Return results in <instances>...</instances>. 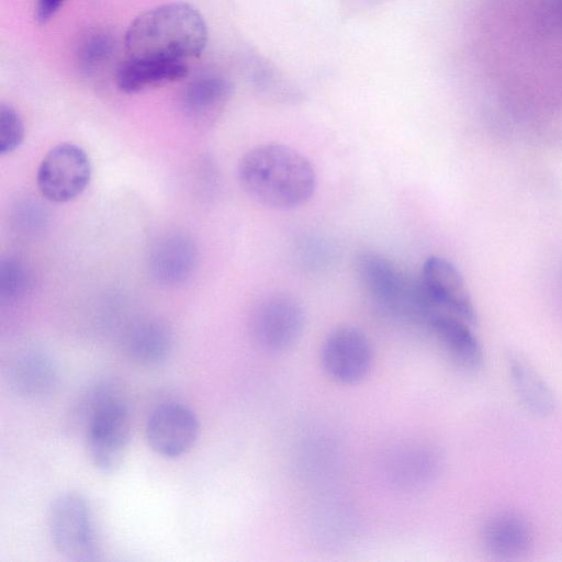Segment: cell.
I'll list each match as a JSON object with an SVG mask.
<instances>
[{
    "instance_id": "obj_5",
    "label": "cell",
    "mask_w": 562,
    "mask_h": 562,
    "mask_svg": "<svg viewBox=\"0 0 562 562\" xmlns=\"http://www.w3.org/2000/svg\"><path fill=\"white\" fill-rule=\"evenodd\" d=\"M89 457L103 473H114L124 463L131 441V418L121 394L99 407L82 429Z\"/></svg>"
},
{
    "instance_id": "obj_4",
    "label": "cell",
    "mask_w": 562,
    "mask_h": 562,
    "mask_svg": "<svg viewBox=\"0 0 562 562\" xmlns=\"http://www.w3.org/2000/svg\"><path fill=\"white\" fill-rule=\"evenodd\" d=\"M49 536L56 551L69 561L99 560L100 544L87 499L67 492L53 499L47 513Z\"/></svg>"
},
{
    "instance_id": "obj_8",
    "label": "cell",
    "mask_w": 562,
    "mask_h": 562,
    "mask_svg": "<svg viewBox=\"0 0 562 562\" xmlns=\"http://www.w3.org/2000/svg\"><path fill=\"white\" fill-rule=\"evenodd\" d=\"M321 361L327 375L340 384L363 380L372 366L373 350L368 336L350 325L333 329L325 338Z\"/></svg>"
},
{
    "instance_id": "obj_19",
    "label": "cell",
    "mask_w": 562,
    "mask_h": 562,
    "mask_svg": "<svg viewBox=\"0 0 562 562\" xmlns=\"http://www.w3.org/2000/svg\"><path fill=\"white\" fill-rule=\"evenodd\" d=\"M112 36L102 31L88 33L80 42L77 50L79 69L87 75L94 74L112 57L114 52Z\"/></svg>"
},
{
    "instance_id": "obj_9",
    "label": "cell",
    "mask_w": 562,
    "mask_h": 562,
    "mask_svg": "<svg viewBox=\"0 0 562 562\" xmlns=\"http://www.w3.org/2000/svg\"><path fill=\"white\" fill-rule=\"evenodd\" d=\"M199 432L200 424L195 413L177 402L157 406L150 413L145 428L148 446L165 458L186 454L195 445Z\"/></svg>"
},
{
    "instance_id": "obj_11",
    "label": "cell",
    "mask_w": 562,
    "mask_h": 562,
    "mask_svg": "<svg viewBox=\"0 0 562 562\" xmlns=\"http://www.w3.org/2000/svg\"><path fill=\"white\" fill-rule=\"evenodd\" d=\"M10 390L27 401H43L52 396L59 383L55 361L46 352L26 349L14 355L5 369Z\"/></svg>"
},
{
    "instance_id": "obj_15",
    "label": "cell",
    "mask_w": 562,
    "mask_h": 562,
    "mask_svg": "<svg viewBox=\"0 0 562 562\" xmlns=\"http://www.w3.org/2000/svg\"><path fill=\"white\" fill-rule=\"evenodd\" d=\"M121 344L124 353L134 363L156 368L169 359L173 338L171 330L162 322L142 319L126 328Z\"/></svg>"
},
{
    "instance_id": "obj_18",
    "label": "cell",
    "mask_w": 562,
    "mask_h": 562,
    "mask_svg": "<svg viewBox=\"0 0 562 562\" xmlns=\"http://www.w3.org/2000/svg\"><path fill=\"white\" fill-rule=\"evenodd\" d=\"M233 93L229 80L218 75H203L190 81L181 95L184 113L195 120L215 116Z\"/></svg>"
},
{
    "instance_id": "obj_14",
    "label": "cell",
    "mask_w": 562,
    "mask_h": 562,
    "mask_svg": "<svg viewBox=\"0 0 562 562\" xmlns=\"http://www.w3.org/2000/svg\"><path fill=\"white\" fill-rule=\"evenodd\" d=\"M482 542L492 557L516 560L526 555L533 544L532 526L519 513H497L483 525Z\"/></svg>"
},
{
    "instance_id": "obj_2",
    "label": "cell",
    "mask_w": 562,
    "mask_h": 562,
    "mask_svg": "<svg viewBox=\"0 0 562 562\" xmlns=\"http://www.w3.org/2000/svg\"><path fill=\"white\" fill-rule=\"evenodd\" d=\"M207 42L203 16L191 4L170 2L136 16L125 33L131 58L183 60L199 55Z\"/></svg>"
},
{
    "instance_id": "obj_21",
    "label": "cell",
    "mask_w": 562,
    "mask_h": 562,
    "mask_svg": "<svg viewBox=\"0 0 562 562\" xmlns=\"http://www.w3.org/2000/svg\"><path fill=\"white\" fill-rule=\"evenodd\" d=\"M24 139V124L14 108L1 104L0 108V154L9 155L16 150Z\"/></svg>"
},
{
    "instance_id": "obj_20",
    "label": "cell",
    "mask_w": 562,
    "mask_h": 562,
    "mask_svg": "<svg viewBox=\"0 0 562 562\" xmlns=\"http://www.w3.org/2000/svg\"><path fill=\"white\" fill-rule=\"evenodd\" d=\"M30 269L15 258H4L0 263V297L2 302H13L23 297L31 289Z\"/></svg>"
},
{
    "instance_id": "obj_22",
    "label": "cell",
    "mask_w": 562,
    "mask_h": 562,
    "mask_svg": "<svg viewBox=\"0 0 562 562\" xmlns=\"http://www.w3.org/2000/svg\"><path fill=\"white\" fill-rule=\"evenodd\" d=\"M65 0H37L35 18L40 24L47 23L61 8Z\"/></svg>"
},
{
    "instance_id": "obj_3",
    "label": "cell",
    "mask_w": 562,
    "mask_h": 562,
    "mask_svg": "<svg viewBox=\"0 0 562 562\" xmlns=\"http://www.w3.org/2000/svg\"><path fill=\"white\" fill-rule=\"evenodd\" d=\"M356 270L364 291L387 316L425 328L436 312L422 278L403 272L394 262L374 251L361 252Z\"/></svg>"
},
{
    "instance_id": "obj_16",
    "label": "cell",
    "mask_w": 562,
    "mask_h": 562,
    "mask_svg": "<svg viewBox=\"0 0 562 562\" xmlns=\"http://www.w3.org/2000/svg\"><path fill=\"white\" fill-rule=\"evenodd\" d=\"M509 379L516 396L526 411L538 417L552 415L557 398L550 385L520 353L507 357Z\"/></svg>"
},
{
    "instance_id": "obj_6",
    "label": "cell",
    "mask_w": 562,
    "mask_h": 562,
    "mask_svg": "<svg viewBox=\"0 0 562 562\" xmlns=\"http://www.w3.org/2000/svg\"><path fill=\"white\" fill-rule=\"evenodd\" d=\"M91 161L87 151L72 143H61L42 159L36 184L48 201L66 203L79 196L91 179Z\"/></svg>"
},
{
    "instance_id": "obj_7",
    "label": "cell",
    "mask_w": 562,
    "mask_h": 562,
    "mask_svg": "<svg viewBox=\"0 0 562 562\" xmlns=\"http://www.w3.org/2000/svg\"><path fill=\"white\" fill-rule=\"evenodd\" d=\"M305 324L302 305L288 294L266 297L254 310L250 333L263 350L281 352L291 348L301 337Z\"/></svg>"
},
{
    "instance_id": "obj_23",
    "label": "cell",
    "mask_w": 562,
    "mask_h": 562,
    "mask_svg": "<svg viewBox=\"0 0 562 562\" xmlns=\"http://www.w3.org/2000/svg\"><path fill=\"white\" fill-rule=\"evenodd\" d=\"M542 19L548 26L562 32V0H549Z\"/></svg>"
},
{
    "instance_id": "obj_1",
    "label": "cell",
    "mask_w": 562,
    "mask_h": 562,
    "mask_svg": "<svg viewBox=\"0 0 562 562\" xmlns=\"http://www.w3.org/2000/svg\"><path fill=\"white\" fill-rule=\"evenodd\" d=\"M244 191L258 203L274 210H293L314 195L316 173L312 162L296 149L265 143L249 149L238 164Z\"/></svg>"
},
{
    "instance_id": "obj_12",
    "label": "cell",
    "mask_w": 562,
    "mask_h": 562,
    "mask_svg": "<svg viewBox=\"0 0 562 562\" xmlns=\"http://www.w3.org/2000/svg\"><path fill=\"white\" fill-rule=\"evenodd\" d=\"M198 261L194 241L186 234L172 232L158 236L147 252V269L162 285H178L193 273Z\"/></svg>"
},
{
    "instance_id": "obj_17",
    "label": "cell",
    "mask_w": 562,
    "mask_h": 562,
    "mask_svg": "<svg viewBox=\"0 0 562 562\" xmlns=\"http://www.w3.org/2000/svg\"><path fill=\"white\" fill-rule=\"evenodd\" d=\"M188 67L181 60L128 58L116 72V85L125 93L181 80L188 76Z\"/></svg>"
},
{
    "instance_id": "obj_10",
    "label": "cell",
    "mask_w": 562,
    "mask_h": 562,
    "mask_svg": "<svg viewBox=\"0 0 562 562\" xmlns=\"http://www.w3.org/2000/svg\"><path fill=\"white\" fill-rule=\"evenodd\" d=\"M425 290L439 312L452 314L471 325L476 322V312L459 269L440 256L428 257L422 269Z\"/></svg>"
},
{
    "instance_id": "obj_13",
    "label": "cell",
    "mask_w": 562,
    "mask_h": 562,
    "mask_svg": "<svg viewBox=\"0 0 562 562\" xmlns=\"http://www.w3.org/2000/svg\"><path fill=\"white\" fill-rule=\"evenodd\" d=\"M471 324L445 312L431 315L425 329L435 338L447 358L458 368L474 371L484 361L483 348Z\"/></svg>"
}]
</instances>
